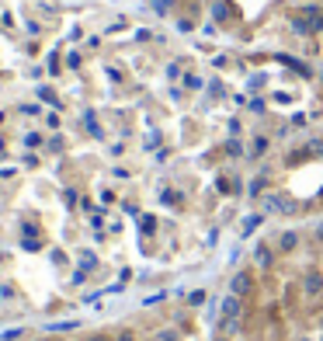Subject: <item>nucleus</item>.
Wrapping results in <instances>:
<instances>
[{
	"instance_id": "nucleus-1",
	"label": "nucleus",
	"mask_w": 323,
	"mask_h": 341,
	"mask_svg": "<svg viewBox=\"0 0 323 341\" xmlns=\"http://www.w3.org/2000/svg\"><path fill=\"white\" fill-rule=\"evenodd\" d=\"M219 310H223V317H226V321H240V317H244V296L226 293L223 303H219Z\"/></svg>"
},
{
	"instance_id": "nucleus-2",
	"label": "nucleus",
	"mask_w": 323,
	"mask_h": 341,
	"mask_svg": "<svg viewBox=\"0 0 323 341\" xmlns=\"http://www.w3.org/2000/svg\"><path fill=\"white\" fill-rule=\"evenodd\" d=\"M250 289H254V272H236V275L229 279V293H233V296H247Z\"/></svg>"
},
{
	"instance_id": "nucleus-3",
	"label": "nucleus",
	"mask_w": 323,
	"mask_h": 341,
	"mask_svg": "<svg viewBox=\"0 0 323 341\" xmlns=\"http://www.w3.org/2000/svg\"><path fill=\"white\" fill-rule=\"evenodd\" d=\"M254 261H257L261 272H267V268L275 265V251H271L267 244H257V247H254Z\"/></svg>"
},
{
	"instance_id": "nucleus-4",
	"label": "nucleus",
	"mask_w": 323,
	"mask_h": 341,
	"mask_svg": "<svg viewBox=\"0 0 323 341\" xmlns=\"http://www.w3.org/2000/svg\"><path fill=\"white\" fill-rule=\"evenodd\" d=\"M303 293H306V296H320V293H323V275H320V272H306Z\"/></svg>"
},
{
	"instance_id": "nucleus-5",
	"label": "nucleus",
	"mask_w": 323,
	"mask_h": 341,
	"mask_svg": "<svg viewBox=\"0 0 323 341\" xmlns=\"http://www.w3.org/2000/svg\"><path fill=\"white\" fill-rule=\"evenodd\" d=\"M261 223H264V216H261V213H250L247 220H244V226H240V230H244V237H250V233H254Z\"/></svg>"
},
{
	"instance_id": "nucleus-6",
	"label": "nucleus",
	"mask_w": 323,
	"mask_h": 341,
	"mask_svg": "<svg viewBox=\"0 0 323 341\" xmlns=\"http://www.w3.org/2000/svg\"><path fill=\"white\" fill-rule=\"evenodd\" d=\"M295 244H299V237H295L292 230H285V233L278 237V251H295Z\"/></svg>"
},
{
	"instance_id": "nucleus-7",
	"label": "nucleus",
	"mask_w": 323,
	"mask_h": 341,
	"mask_svg": "<svg viewBox=\"0 0 323 341\" xmlns=\"http://www.w3.org/2000/svg\"><path fill=\"white\" fill-rule=\"evenodd\" d=\"M267 153V136H254V143H250V157H264Z\"/></svg>"
},
{
	"instance_id": "nucleus-8",
	"label": "nucleus",
	"mask_w": 323,
	"mask_h": 341,
	"mask_svg": "<svg viewBox=\"0 0 323 341\" xmlns=\"http://www.w3.org/2000/svg\"><path fill=\"white\" fill-rule=\"evenodd\" d=\"M264 209H267V213H282V209H285L282 195H267V199H264Z\"/></svg>"
},
{
	"instance_id": "nucleus-9",
	"label": "nucleus",
	"mask_w": 323,
	"mask_h": 341,
	"mask_svg": "<svg viewBox=\"0 0 323 341\" xmlns=\"http://www.w3.org/2000/svg\"><path fill=\"white\" fill-rule=\"evenodd\" d=\"M282 63H285V66H292V70H295V73H303V77H309V66H306V63L292 60V56H282Z\"/></svg>"
},
{
	"instance_id": "nucleus-10",
	"label": "nucleus",
	"mask_w": 323,
	"mask_h": 341,
	"mask_svg": "<svg viewBox=\"0 0 323 341\" xmlns=\"http://www.w3.org/2000/svg\"><path fill=\"white\" fill-rule=\"evenodd\" d=\"M212 14H216V21H226L229 18V4H226V0H219V4L212 7Z\"/></svg>"
},
{
	"instance_id": "nucleus-11",
	"label": "nucleus",
	"mask_w": 323,
	"mask_h": 341,
	"mask_svg": "<svg viewBox=\"0 0 323 341\" xmlns=\"http://www.w3.org/2000/svg\"><path fill=\"white\" fill-rule=\"evenodd\" d=\"M226 153H229V157H244V146H240V140H229V143H226Z\"/></svg>"
},
{
	"instance_id": "nucleus-12",
	"label": "nucleus",
	"mask_w": 323,
	"mask_h": 341,
	"mask_svg": "<svg viewBox=\"0 0 323 341\" xmlns=\"http://www.w3.org/2000/svg\"><path fill=\"white\" fill-rule=\"evenodd\" d=\"M261 192H264V178L250 181V195H261Z\"/></svg>"
},
{
	"instance_id": "nucleus-13",
	"label": "nucleus",
	"mask_w": 323,
	"mask_h": 341,
	"mask_svg": "<svg viewBox=\"0 0 323 341\" xmlns=\"http://www.w3.org/2000/svg\"><path fill=\"white\" fill-rule=\"evenodd\" d=\"M184 84H188L191 91H198V87H202V77H195V73H191V77H188V81H184Z\"/></svg>"
},
{
	"instance_id": "nucleus-14",
	"label": "nucleus",
	"mask_w": 323,
	"mask_h": 341,
	"mask_svg": "<svg viewBox=\"0 0 323 341\" xmlns=\"http://www.w3.org/2000/svg\"><path fill=\"white\" fill-rule=\"evenodd\" d=\"M156 341H177V334H174V331H160V334H156Z\"/></svg>"
},
{
	"instance_id": "nucleus-15",
	"label": "nucleus",
	"mask_w": 323,
	"mask_h": 341,
	"mask_svg": "<svg viewBox=\"0 0 323 341\" xmlns=\"http://www.w3.org/2000/svg\"><path fill=\"white\" fill-rule=\"evenodd\" d=\"M247 108H250V112H264V101H261V98H254V101L247 104Z\"/></svg>"
},
{
	"instance_id": "nucleus-16",
	"label": "nucleus",
	"mask_w": 323,
	"mask_h": 341,
	"mask_svg": "<svg viewBox=\"0 0 323 341\" xmlns=\"http://www.w3.org/2000/svg\"><path fill=\"white\" fill-rule=\"evenodd\" d=\"M219 341H229V338H219Z\"/></svg>"
},
{
	"instance_id": "nucleus-17",
	"label": "nucleus",
	"mask_w": 323,
	"mask_h": 341,
	"mask_svg": "<svg viewBox=\"0 0 323 341\" xmlns=\"http://www.w3.org/2000/svg\"><path fill=\"white\" fill-rule=\"evenodd\" d=\"M320 157H323V153H320Z\"/></svg>"
}]
</instances>
